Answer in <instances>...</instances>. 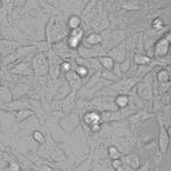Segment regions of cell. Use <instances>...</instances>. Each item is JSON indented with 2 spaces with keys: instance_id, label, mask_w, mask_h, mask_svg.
Masks as SVG:
<instances>
[{
  "instance_id": "obj_1",
  "label": "cell",
  "mask_w": 171,
  "mask_h": 171,
  "mask_svg": "<svg viewBox=\"0 0 171 171\" xmlns=\"http://www.w3.org/2000/svg\"><path fill=\"white\" fill-rule=\"evenodd\" d=\"M169 145V133L166 132V130L164 127L160 128V137H159V146H160V151L165 152Z\"/></svg>"
},
{
  "instance_id": "obj_2",
  "label": "cell",
  "mask_w": 171,
  "mask_h": 171,
  "mask_svg": "<svg viewBox=\"0 0 171 171\" xmlns=\"http://www.w3.org/2000/svg\"><path fill=\"white\" fill-rule=\"evenodd\" d=\"M167 48H169V39L167 38L166 39H162L157 45V52L163 55V53H165L167 51Z\"/></svg>"
},
{
  "instance_id": "obj_3",
  "label": "cell",
  "mask_w": 171,
  "mask_h": 171,
  "mask_svg": "<svg viewBox=\"0 0 171 171\" xmlns=\"http://www.w3.org/2000/svg\"><path fill=\"white\" fill-rule=\"evenodd\" d=\"M99 119H100V117L96 113H89V114H87V115H86V118H84V120L87 121L89 125L99 124Z\"/></svg>"
},
{
  "instance_id": "obj_4",
  "label": "cell",
  "mask_w": 171,
  "mask_h": 171,
  "mask_svg": "<svg viewBox=\"0 0 171 171\" xmlns=\"http://www.w3.org/2000/svg\"><path fill=\"white\" fill-rule=\"evenodd\" d=\"M80 23H81V20H80V18L78 17H70V19H69V21H68V25L73 28V30H75V28H78V26H80Z\"/></svg>"
},
{
  "instance_id": "obj_5",
  "label": "cell",
  "mask_w": 171,
  "mask_h": 171,
  "mask_svg": "<svg viewBox=\"0 0 171 171\" xmlns=\"http://www.w3.org/2000/svg\"><path fill=\"white\" fill-rule=\"evenodd\" d=\"M87 41H88V42H89L90 44H96V43L101 42V37H100L99 35H95V33H93V35L88 36Z\"/></svg>"
},
{
  "instance_id": "obj_6",
  "label": "cell",
  "mask_w": 171,
  "mask_h": 171,
  "mask_svg": "<svg viewBox=\"0 0 171 171\" xmlns=\"http://www.w3.org/2000/svg\"><path fill=\"white\" fill-rule=\"evenodd\" d=\"M117 103H118L120 107H125V106L128 103V99H127V96H125V95H120V96L117 99Z\"/></svg>"
},
{
  "instance_id": "obj_7",
  "label": "cell",
  "mask_w": 171,
  "mask_h": 171,
  "mask_svg": "<svg viewBox=\"0 0 171 171\" xmlns=\"http://www.w3.org/2000/svg\"><path fill=\"white\" fill-rule=\"evenodd\" d=\"M100 61H101V63H102L106 68H108V69H110V68L113 67V60L109 58V57H105V58H101Z\"/></svg>"
},
{
  "instance_id": "obj_8",
  "label": "cell",
  "mask_w": 171,
  "mask_h": 171,
  "mask_svg": "<svg viewBox=\"0 0 171 171\" xmlns=\"http://www.w3.org/2000/svg\"><path fill=\"white\" fill-rule=\"evenodd\" d=\"M158 78H159L162 82L169 81V74H167V71H166V70H162V71L158 74Z\"/></svg>"
},
{
  "instance_id": "obj_9",
  "label": "cell",
  "mask_w": 171,
  "mask_h": 171,
  "mask_svg": "<svg viewBox=\"0 0 171 171\" xmlns=\"http://www.w3.org/2000/svg\"><path fill=\"white\" fill-rule=\"evenodd\" d=\"M109 156H110L113 159H114V158L117 159V158L120 157V153L118 152V150H117L115 147H110V149H109Z\"/></svg>"
},
{
  "instance_id": "obj_10",
  "label": "cell",
  "mask_w": 171,
  "mask_h": 171,
  "mask_svg": "<svg viewBox=\"0 0 171 171\" xmlns=\"http://www.w3.org/2000/svg\"><path fill=\"white\" fill-rule=\"evenodd\" d=\"M135 61L138 63H147L150 60L147 58V57H145V56H137L135 57Z\"/></svg>"
},
{
  "instance_id": "obj_11",
  "label": "cell",
  "mask_w": 171,
  "mask_h": 171,
  "mask_svg": "<svg viewBox=\"0 0 171 171\" xmlns=\"http://www.w3.org/2000/svg\"><path fill=\"white\" fill-rule=\"evenodd\" d=\"M134 169H137L138 166H139V162H138V158L134 156V157H131V162H128Z\"/></svg>"
},
{
  "instance_id": "obj_12",
  "label": "cell",
  "mask_w": 171,
  "mask_h": 171,
  "mask_svg": "<svg viewBox=\"0 0 171 171\" xmlns=\"http://www.w3.org/2000/svg\"><path fill=\"white\" fill-rule=\"evenodd\" d=\"M78 42L80 41L77 38H74V37H70V39H69V44H70L71 48H76L78 45Z\"/></svg>"
},
{
  "instance_id": "obj_13",
  "label": "cell",
  "mask_w": 171,
  "mask_h": 171,
  "mask_svg": "<svg viewBox=\"0 0 171 171\" xmlns=\"http://www.w3.org/2000/svg\"><path fill=\"white\" fill-rule=\"evenodd\" d=\"M152 25H153V27H156V28H158L159 26H162L163 25V21L160 20V19H156L153 23H152Z\"/></svg>"
},
{
  "instance_id": "obj_14",
  "label": "cell",
  "mask_w": 171,
  "mask_h": 171,
  "mask_svg": "<svg viewBox=\"0 0 171 171\" xmlns=\"http://www.w3.org/2000/svg\"><path fill=\"white\" fill-rule=\"evenodd\" d=\"M76 73H77V74H78L80 76H84L86 74H87V70H86L84 68H77Z\"/></svg>"
},
{
  "instance_id": "obj_15",
  "label": "cell",
  "mask_w": 171,
  "mask_h": 171,
  "mask_svg": "<svg viewBox=\"0 0 171 171\" xmlns=\"http://www.w3.org/2000/svg\"><path fill=\"white\" fill-rule=\"evenodd\" d=\"M33 137H35V139H36V140H39V141H43V137H42V134H41L39 132H35V134H33Z\"/></svg>"
},
{
  "instance_id": "obj_16",
  "label": "cell",
  "mask_w": 171,
  "mask_h": 171,
  "mask_svg": "<svg viewBox=\"0 0 171 171\" xmlns=\"http://www.w3.org/2000/svg\"><path fill=\"white\" fill-rule=\"evenodd\" d=\"M62 68H63V70H66V71H69V70H70V64H69V63H63Z\"/></svg>"
},
{
  "instance_id": "obj_17",
  "label": "cell",
  "mask_w": 171,
  "mask_h": 171,
  "mask_svg": "<svg viewBox=\"0 0 171 171\" xmlns=\"http://www.w3.org/2000/svg\"><path fill=\"white\" fill-rule=\"evenodd\" d=\"M113 165L115 166V167H119V166L121 165V163H120L119 160H117V159H115V160H114V163H113Z\"/></svg>"
}]
</instances>
